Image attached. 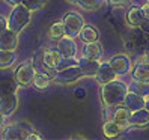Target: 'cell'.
Masks as SVG:
<instances>
[{"instance_id": "cell-1", "label": "cell", "mask_w": 149, "mask_h": 140, "mask_svg": "<svg viewBox=\"0 0 149 140\" xmlns=\"http://www.w3.org/2000/svg\"><path fill=\"white\" fill-rule=\"evenodd\" d=\"M127 93H128V86L125 83L111 80L102 86L101 100L104 102V106H116V104L124 102Z\"/></svg>"}, {"instance_id": "cell-2", "label": "cell", "mask_w": 149, "mask_h": 140, "mask_svg": "<svg viewBox=\"0 0 149 140\" xmlns=\"http://www.w3.org/2000/svg\"><path fill=\"white\" fill-rule=\"evenodd\" d=\"M30 9L24 3L15 5V8L12 9L9 18H8V27L11 30L20 33L26 26L30 23Z\"/></svg>"}, {"instance_id": "cell-3", "label": "cell", "mask_w": 149, "mask_h": 140, "mask_svg": "<svg viewBox=\"0 0 149 140\" xmlns=\"http://www.w3.org/2000/svg\"><path fill=\"white\" fill-rule=\"evenodd\" d=\"M148 45H149L148 33L140 27H134L127 36L125 47L131 53H143V51H146Z\"/></svg>"}, {"instance_id": "cell-4", "label": "cell", "mask_w": 149, "mask_h": 140, "mask_svg": "<svg viewBox=\"0 0 149 140\" xmlns=\"http://www.w3.org/2000/svg\"><path fill=\"white\" fill-rule=\"evenodd\" d=\"M33 133V128L30 127V124H14L9 125L3 130L2 133V139L3 140H20V139H27L30 134Z\"/></svg>"}, {"instance_id": "cell-5", "label": "cell", "mask_w": 149, "mask_h": 140, "mask_svg": "<svg viewBox=\"0 0 149 140\" xmlns=\"http://www.w3.org/2000/svg\"><path fill=\"white\" fill-rule=\"evenodd\" d=\"M63 26H65V35L71 38H75L80 35V30L84 26V21H83V17L81 14H78L75 11H71L68 12L65 17H63Z\"/></svg>"}, {"instance_id": "cell-6", "label": "cell", "mask_w": 149, "mask_h": 140, "mask_svg": "<svg viewBox=\"0 0 149 140\" xmlns=\"http://www.w3.org/2000/svg\"><path fill=\"white\" fill-rule=\"evenodd\" d=\"M17 87H18V81L15 78V72L5 68L0 72V97L8 95V93H15Z\"/></svg>"}, {"instance_id": "cell-7", "label": "cell", "mask_w": 149, "mask_h": 140, "mask_svg": "<svg viewBox=\"0 0 149 140\" xmlns=\"http://www.w3.org/2000/svg\"><path fill=\"white\" fill-rule=\"evenodd\" d=\"M35 74H36V69H35L32 60L30 62H23L15 69V78H17V81H18V84H21V86L32 84Z\"/></svg>"}, {"instance_id": "cell-8", "label": "cell", "mask_w": 149, "mask_h": 140, "mask_svg": "<svg viewBox=\"0 0 149 140\" xmlns=\"http://www.w3.org/2000/svg\"><path fill=\"white\" fill-rule=\"evenodd\" d=\"M83 77L81 69L78 68V65H72V66H68V68H62L57 71V75L54 78V81L60 83V84H68V83H74L77 81L78 78Z\"/></svg>"}, {"instance_id": "cell-9", "label": "cell", "mask_w": 149, "mask_h": 140, "mask_svg": "<svg viewBox=\"0 0 149 140\" xmlns=\"http://www.w3.org/2000/svg\"><path fill=\"white\" fill-rule=\"evenodd\" d=\"M18 107V98L15 93H8L0 97V115L11 116Z\"/></svg>"}, {"instance_id": "cell-10", "label": "cell", "mask_w": 149, "mask_h": 140, "mask_svg": "<svg viewBox=\"0 0 149 140\" xmlns=\"http://www.w3.org/2000/svg\"><path fill=\"white\" fill-rule=\"evenodd\" d=\"M57 50H59V53L62 54V57H68V59H71V57H75V53H77V45H75V42L72 41L71 36H62L59 39V44H57Z\"/></svg>"}, {"instance_id": "cell-11", "label": "cell", "mask_w": 149, "mask_h": 140, "mask_svg": "<svg viewBox=\"0 0 149 140\" xmlns=\"http://www.w3.org/2000/svg\"><path fill=\"white\" fill-rule=\"evenodd\" d=\"M17 32L11 30L8 27L5 32L0 33V50H11L15 51L17 45H18V38H17Z\"/></svg>"}, {"instance_id": "cell-12", "label": "cell", "mask_w": 149, "mask_h": 140, "mask_svg": "<svg viewBox=\"0 0 149 140\" xmlns=\"http://www.w3.org/2000/svg\"><path fill=\"white\" fill-rule=\"evenodd\" d=\"M109 63L111 65V68L115 69V72L118 75H124L130 71V68H131V60L128 56L125 54H118L115 57H111L109 60Z\"/></svg>"}, {"instance_id": "cell-13", "label": "cell", "mask_w": 149, "mask_h": 140, "mask_svg": "<svg viewBox=\"0 0 149 140\" xmlns=\"http://www.w3.org/2000/svg\"><path fill=\"white\" fill-rule=\"evenodd\" d=\"M116 75L118 74L115 72V69L111 68V65L109 62H106V63H101L100 65L98 71H96V74H95V78H96V81H98V83L106 84V83H109L111 80H115Z\"/></svg>"}, {"instance_id": "cell-14", "label": "cell", "mask_w": 149, "mask_h": 140, "mask_svg": "<svg viewBox=\"0 0 149 140\" xmlns=\"http://www.w3.org/2000/svg\"><path fill=\"white\" fill-rule=\"evenodd\" d=\"M145 97L142 95H139L136 92H128L125 95V100H124V106H127L131 111H136V110H140V109H145Z\"/></svg>"}, {"instance_id": "cell-15", "label": "cell", "mask_w": 149, "mask_h": 140, "mask_svg": "<svg viewBox=\"0 0 149 140\" xmlns=\"http://www.w3.org/2000/svg\"><path fill=\"white\" fill-rule=\"evenodd\" d=\"M130 125L137 127V128L148 127L149 125V110L148 109H140V110H136V111H131Z\"/></svg>"}, {"instance_id": "cell-16", "label": "cell", "mask_w": 149, "mask_h": 140, "mask_svg": "<svg viewBox=\"0 0 149 140\" xmlns=\"http://www.w3.org/2000/svg\"><path fill=\"white\" fill-rule=\"evenodd\" d=\"M78 68L81 69L83 75H87V77H92L96 74V71H98L100 68V62L95 59H91V57H81L80 60H78Z\"/></svg>"}, {"instance_id": "cell-17", "label": "cell", "mask_w": 149, "mask_h": 140, "mask_svg": "<svg viewBox=\"0 0 149 140\" xmlns=\"http://www.w3.org/2000/svg\"><path fill=\"white\" fill-rule=\"evenodd\" d=\"M62 54L59 53V50L48 48L44 51V68H56L59 69V65L62 62Z\"/></svg>"}, {"instance_id": "cell-18", "label": "cell", "mask_w": 149, "mask_h": 140, "mask_svg": "<svg viewBox=\"0 0 149 140\" xmlns=\"http://www.w3.org/2000/svg\"><path fill=\"white\" fill-rule=\"evenodd\" d=\"M83 53H84L86 57L100 60L104 56V48H102V45H101L98 41H92V42H86Z\"/></svg>"}, {"instance_id": "cell-19", "label": "cell", "mask_w": 149, "mask_h": 140, "mask_svg": "<svg viewBox=\"0 0 149 140\" xmlns=\"http://www.w3.org/2000/svg\"><path fill=\"white\" fill-rule=\"evenodd\" d=\"M133 78L136 81L149 83V65L143 60H140L133 69Z\"/></svg>"}, {"instance_id": "cell-20", "label": "cell", "mask_w": 149, "mask_h": 140, "mask_svg": "<svg viewBox=\"0 0 149 140\" xmlns=\"http://www.w3.org/2000/svg\"><path fill=\"white\" fill-rule=\"evenodd\" d=\"M130 118H131V110L127 106L118 107L115 110V113H113V120L118 122V124L124 128H127L130 125Z\"/></svg>"}, {"instance_id": "cell-21", "label": "cell", "mask_w": 149, "mask_h": 140, "mask_svg": "<svg viewBox=\"0 0 149 140\" xmlns=\"http://www.w3.org/2000/svg\"><path fill=\"white\" fill-rule=\"evenodd\" d=\"M145 20H146V18H145V15H143L142 8L133 6V8L128 11V14H127V21H128L130 26H133V27H140Z\"/></svg>"}, {"instance_id": "cell-22", "label": "cell", "mask_w": 149, "mask_h": 140, "mask_svg": "<svg viewBox=\"0 0 149 140\" xmlns=\"http://www.w3.org/2000/svg\"><path fill=\"white\" fill-rule=\"evenodd\" d=\"M78 36H80L81 41H84V44H86V42L96 41V39H98V36H100V33H98V30H96L92 24H84L83 27H81L80 35H78Z\"/></svg>"}, {"instance_id": "cell-23", "label": "cell", "mask_w": 149, "mask_h": 140, "mask_svg": "<svg viewBox=\"0 0 149 140\" xmlns=\"http://www.w3.org/2000/svg\"><path fill=\"white\" fill-rule=\"evenodd\" d=\"M104 134H106V137H109V139H113V137H116V136H119L122 131H124V127H120L118 122H115V120H109V122H106L104 124Z\"/></svg>"}, {"instance_id": "cell-24", "label": "cell", "mask_w": 149, "mask_h": 140, "mask_svg": "<svg viewBox=\"0 0 149 140\" xmlns=\"http://www.w3.org/2000/svg\"><path fill=\"white\" fill-rule=\"evenodd\" d=\"M17 59V54L11 50H0V68H9Z\"/></svg>"}, {"instance_id": "cell-25", "label": "cell", "mask_w": 149, "mask_h": 140, "mask_svg": "<svg viewBox=\"0 0 149 140\" xmlns=\"http://www.w3.org/2000/svg\"><path fill=\"white\" fill-rule=\"evenodd\" d=\"M50 81H51V78H50V75H48L47 72H39V71H38L36 74H35L33 84H35V87H36V89H39V91L47 89L48 84H50Z\"/></svg>"}, {"instance_id": "cell-26", "label": "cell", "mask_w": 149, "mask_h": 140, "mask_svg": "<svg viewBox=\"0 0 149 140\" xmlns=\"http://www.w3.org/2000/svg\"><path fill=\"white\" fill-rule=\"evenodd\" d=\"M75 3L86 11H93L104 5V0H77Z\"/></svg>"}, {"instance_id": "cell-27", "label": "cell", "mask_w": 149, "mask_h": 140, "mask_svg": "<svg viewBox=\"0 0 149 140\" xmlns=\"http://www.w3.org/2000/svg\"><path fill=\"white\" fill-rule=\"evenodd\" d=\"M48 36L51 39H60L62 36H65V26L63 23H54L48 30Z\"/></svg>"}, {"instance_id": "cell-28", "label": "cell", "mask_w": 149, "mask_h": 140, "mask_svg": "<svg viewBox=\"0 0 149 140\" xmlns=\"http://www.w3.org/2000/svg\"><path fill=\"white\" fill-rule=\"evenodd\" d=\"M146 83H142V81H136L134 80V83L131 84L130 87H131V91L133 92H136V93H139V95H142V97H149V93H148V87L145 86Z\"/></svg>"}, {"instance_id": "cell-29", "label": "cell", "mask_w": 149, "mask_h": 140, "mask_svg": "<svg viewBox=\"0 0 149 140\" xmlns=\"http://www.w3.org/2000/svg\"><path fill=\"white\" fill-rule=\"evenodd\" d=\"M47 2H48V0H24L23 3L27 6L30 11H36V9H39V8L45 6Z\"/></svg>"}, {"instance_id": "cell-30", "label": "cell", "mask_w": 149, "mask_h": 140, "mask_svg": "<svg viewBox=\"0 0 149 140\" xmlns=\"http://www.w3.org/2000/svg\"><path fill=\"white\" fill-rule=\"evenodd\" d=\"M44 51L45 50H38L32 59V63H33L36 71H39V66H44Z\"/></svg>"}, {"instance_id": "cell-31", "label": "cell", "mask_w": 149, "mask_h": 140, "mask_svg": "<svg viewBox=\"0 0 149 140\" xmlns=\"http://www.w3.org/2000/svg\"><path fill=\"white\" fill-rule=\"evenodd\" d=\"M130 2V0H109V3L111 6H124Z\"/></svg>"}, {"instance_id": "cell-32", "label": "cell", "mask_w": 149, "mask_h": 140, "mask_svg": "<svg viewBox=\"0 0 149 140\" xmlns=\"http://www.w3.org/2000/svg\"><path fill=\"white\" fill-rule=\"evenodd\" d=\"M6 29H8V20L5 18V17L0 15V33L5 32Z\"/></svg>"}, {"instance_id": "cell-33", "label": "cell", "mask_w": 149, "mask_h": 140, "mask_svg": "<svg viewBox=\"0 0 149 140\" xmlns=\"http://www.w3.org/2000/svg\"><path fill=\"white\" fill-rule=\"evenodd\" d=\"M142 11H143V15H145V18L149 20V2H146V5L142 6Z\"/></svg>"}, {"instance_id": "cell-34", "label": "cell", "mask_w": 149, "mask_h": 140, "mask_svg": "<svg viewBox=\"0 0 149 140\" xmlns=\"http://www.w3.org/2000/svg\"><path fill=\"white\" fill-rule=\"evenodd\" d=\"M140 29L145 30L146 33H149V20H145V21L142 23V26H140Z\"/></svg>"}, {"instance_id": "cell-35", "label": "cell", "mask_w": 149, "mask_h": 140, "mask_svg": "<svg viewBox=\"0 0 149 140\" xmlns=\"http://www.w3.org/2000/svg\"><path fill=\"white\" fill-rule=\"evenodd\" d=\"M75 97H78V98H83V97H84V91L81 89V87L75 89Z\"/></svg>"}, {"instance_id": "cell-36", "label": "cell", "mask_w": 149, "mask_h": 140, "mask_svg": "<svg viewBox=\"0 0 149 140\" xmlns=\"http://www.w3.org/2000/svg\"><path fill=\"white\" fill-rule=\"evenodd\" d=\"M38 139H42V136H41V134H36V133H32V134L27 137V140H38Z\"/></svg>"}, {"instance_id": "cell-37", "label": "cell", "mask_w": 149, "mask_h": 140, "mask_svg": "<svg viewBox=\"0 0 149 140\" xmlns=\"http://www.w3.org/2000/svg\"><path fill=\"white\" fill-rule=\"evenodd\" d=\"M6 2H8V3H11V5H14V6H15V5H20V3H23V2H24V0H6Z\"/></svg>"}, {"instance_id": "cell-38", "label": "cell", "mask_w": 149, "mask_h": 140, "mask_svg": "<svg viewBox=\"0 0 149 140\" xmlns=\"http://www.w3.org/2000/svg\"><path fill=\"white\" fill-rule=\"evenodd\" d=\"M142 60H143V62H146V63L149 65V53H145V54L142 56Z\"/></svg>"}, {"instance_id": "cell-39", "label": "cell", "mask_w": 149, "mask_h": 140, "mask_svg": "<svg viewBox=\"0 0 149 140\" xmlns=\"http://www.w3.org/2000/svg\"><path fill=\"white\" fill-rule=\"evenodd\" d=\"M5 118H6V116L0 115V128H3V125H5Z\"/></svg>"}, {"instance_id": "cell-40", "label": "cell", "mask_w": 149, "mask_h": 140, "mask_svg": "<svg viewBox=\"0 0 149 140\" xmlns=\"http://www.w3.org/2000/svg\"><path fill=\"white\" fill-rule=\"evenodd\" d=\"M145 100H146V102H145V109H148V110H149V97H146Z\"/></svg>"}, {"instance_id": "cell-41", "label": "cell", "mask_w": 149, "mask_h": 140, "mask_svg": "<svg viewBox=\"0 0 149 140\" xmlns=\"http://www.w3.org/2000/svg\"><path fill=\"white\" fill-rule=\"evenodd\" d=\"M68 2H72V3H75V2H77V0H68Z\"/></svg>"}]
</instances>
